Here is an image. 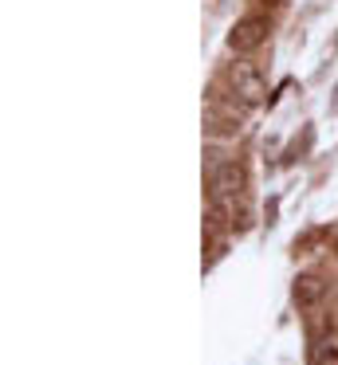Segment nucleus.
Returning a JSON list of instances; mask_svg holds the SVG:
<instances>
[{"instance_id": "obj_2", "label": "nucleus", "mask_w": 338, "mask_h": 365, "mask_svg": "<svg viewBox=\"0 0 338 365\" xmlns=\"http://www.w3.org/2000/svg\"><path fill=\"white\" fill-rule=\"evenodd\" d=\"M267 32H272V20L267 16H244V20H236V28L228 32V48L248 56V51H256L267 43Z\"/></svg>"}, {"instance_id": "obj_7", "label": "nucleus", "mask_w": 338, "mask_h": 365, "mask_svg": "<svg viewBox=\"0 0 338 365\" xmlns=\"http://www.w3.org/2000/svg\"><path fill=\"white\" fill-rule=\"evenodd\" d=\"M252 4H272V9H275V4H279V0H252Z\"/></svg>"}, {"instance_id": "obj_4", "label": "nucleus", "mask_w": 338, "mask_h": 365, "mask_svg": "<svg viewBox=\"0 0 338 365\" xmlns=\"http://www.w3.org/2000/svg\"><path fill=\"white\" fill-rule=\"evenodd\" d=\"M327 279H319V275H299L295 283H291V302H295L299 310H314L322 299H327Z\"/></svg>"}, {"instance_id": "obj_5", "label": "nucleus", "mask_w": 338, "mask_h": 365, "mask_svg": "<svg viewBox=\"0 0 338 365\" xmlns=\"http://www.w3.org/2000/svg\"><path fill=\"white\" fill-rule=\"evenodd\" d=\"M307 365H338V338H334V334H327V338H314V341H311Z\"/></svg>"}, {"instance_id": "obj_1", "label": "nucleus", "mask_w": 338, "mask_h": 365, "mask_svg": "<svg viewBox=\"0 0 338 365\" xmlns=\"http://www.w3.org/2000/svg\"><path fill=\"white\" fill-rule=\"evenodd\" d=\"M244 189H248V169L240 161H220L209 173V192L217 205H228V200H240Z\"/></svg>"}, {"instance_id": "obj_9", "label": "nucleus", "mask_w": 338, "mask_h": 365, "mask_svg": "<svg viewBox=\"0 0 338 365\" xmlns=\"http://www.w3.org/2000/svg\"><path fill=\"white\" fill-rule=\"evenodd\" d=\"M334 255H338V247H334Z\"/></svg>"}, {"instance_id": "obj_6", "label": "nucleus", "mask_w": 338, "mask_h": 365, "mask_svg": "<svg viewBox=\"0 0 338 365\" xmlns=\"http://www.w3.org/2000/svg\"><path fill=\"white\" fill-rule=\"evenodd\" d=\"M228 228H232V232H248L252 228V212H248V208H232V220H228Z\"/></svg>"}, {"instance_id": "obj_8", "label": "nucleus", "mask_w": 338, "mask_h": 365, "mask_svg": "<svg viewBox=\"0 0 338 365\" xmlns=\"http://www.w3.org/2000/svg\"><path fill=\"white\" fill-rule=\"evenodd\" d=\"M330 110H338V87H334V103H330Z\"/></svg>"}, {"instance_id": "obj_3", "label": "nucleus", "mask_w": 338, "mask_h": 365, "mask_svg": "<svg viewBox=\"0 0 338 365\" xmlns=\"http://www.w3.org/2000/svg\"><path fill=\"white\" fill-rule=\"evenodd\" d=\"M228 79H232V91L240 95V103H248V106L264 103V75H259L252 63H232Z\"/></svg>"}]
</instances>
